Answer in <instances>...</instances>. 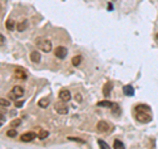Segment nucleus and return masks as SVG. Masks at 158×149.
Masks as SVG:
<instances>
[{"label":"nucleus","instance_id":"obj_1","mask_svg":"<svg viewBox=\"0 0 158 149\" xmlns=\"http://www.w3.org/2000/svg\"><path fill=\"white\" fill-rule=\"evenodd\" d=\"M136 119L140 123H149L152 121L150 115V108L145 104H138L136 107Z\"/></svg>","mask_w":158,"mask_h":149},{"label":"nucleus","instance_id":"obj_2","mask_svg":"<svg viewBox=\"0 0 158 149\" xmlns=\"http://www.w3.org/2000/svg\"><path fill=\"white\" fill-rule=\"evenodd\" d=\"M54 110H56V112H58L59 115H66V113H69V107L65 104V102L57 103L56 106H54Z\"/></svg>","mask_w":158,"mask_h":149},{"label":"nucleus","instance_id":"obj_3","mask_svg":"<svg viewBox=\"0 0 158 149\" xmlns=\"http://www.w3.org/2000/svg\"><path fill=\"white\" fill-rule=\"evenodd\" d=\"M38 46H40V49H41L42 52H45V53L52 52V49H53V45H52V42L49 41V40H44V41H40V42H38Z\"/></svg>","mask_w":158,"mask_h":149},{"label":"nucleus","instance_id":"obj_4","mask_svg":"<svg viewBox=\"0 0 158 149\" xmlns=\"http://www.w3.org/2000/svg\"><path fill=\"white\" fill-rule=\"evenodd\" d=\"M110 128H111V126L107 121H104V120H100L96 124V130H98V132H100V133L108 132V131H110Z\"/></svg>","mask_w":158,"mask_h":149},{"label":"nucleus","instance_id":"obj_5","mask_svg":"<svg viewBox=\"0 0 158 149\" xmlns=\"http://www.w3.org/2000/svg\"><path fill=\"white\" fill-rule=\"evenodd\" d=\"M54 54H56L57 58L63 59V58H66V56H67V49L65 46H58V48L54 49Z\"/></svg>","mask_w":158,"mask_h":149},{"label":"nucleus","instance_id":"obj_6","mask_svg":"<svg viewBox=\"0 0 158 149\" xmlns=\"http://www.w3.org/2000/svg\"><path fill=\"white\" fill-rule=\"evenodd\" d=\"M36 137H37V135L34 132H27V133H24V135H21L20 140L24 143H29V141H33Z\"/></svg>","mask_w":158,"mask_h":149},{"label":"nucleus","instance_id":"obj_7","mask_svg":"<svg viewBox=\"0 0 158 149\" xmlns=\"http://www.w3.org/2000/svg\"><path fill=\"white\" fill-rule=\"evenodd\" d=\"M59 99H61V102H69L71 99V92L69 90H61L59 91Z\"/></svg>","mask_w":158,"mask_h":149},{"label":"nucleus","instance_id":"obj_8","mask_svg":"<svg viewBox=\"0 0 158 149\" xmlns=\"http://www.w3.org/2000/svg\"><path fill=\"white\" fill-rule=\"evenodd\" d=\"M15 77L17 79H27L28 73L21 67H16V70H15Z\"/></svg>","mask_w":158,"mask_h":149},{"label":"nucleus","instance_id":"obj_9","mask_svg":"<svg viewBox=\"0 0 158 149\" xmlns=\"http://www.w3.org/2000/svg\"><path fill=\"white\" fill-rule=\"evenodd\" d=\"M11 92L15 95V98L19 99V98H21V96L24 95V88H23V87H20V86H15V87L12 88V91H11Z\"/></svg>","mask_w":158,"mask_h":149},{"label":"nucleus","instance_id":"obj_10","mask_svg":"<svg viewBox=\"0 0 158 149\" xmlns=\"http://www.w3.org/2000/svg\"><path fill=\"white\" fill-rule=\"evenodd\" d=\"M112 83L111 82H107L104 86H103V95H104L106 98L108 96H111V91H112Z\"/></svg>","mask_w":158,"mask_h":149},{"label":"nucleus","instance_id":"obj_11","mask_svg":"<svg viewBox=\"0 0 158 149\" xmlns=\"http://www.w3.org/2000/svg\"><path fill=\"white\" fill-rule=\"evenodd\" d=\"M27 28H28V20H23V21H19L17 25H16L17 32H24Z\"/></svg>","mask_w":158,"mask_h":149},{"label":"nucleus","instance_id":"obj_12","mask_svg":"<svg viewBox=\"0 0 158 149\" xmlns=\"http://www.w3.org/2000/svg\"><path fill=\"white\" fill-rule=\"evenodd\" d=\"M31 61L33 63H38L40 61H41V54H40L37 50H34L31 53Z\"/></svg>","mask_w":158,"mask_h":149},{"label":"nucleus","instance_id":"obj_13","mask_svg":"<svg viewBox=\"0 0 158 149\" xmlns=\"http://www.w3.org/2000/svg\"><path fill=\"white\" fill-rule=\"evenodd\" d=\"M49 104H50V98H48V96L41 98V99L38 100V106L41 107V108H46Z\"/></svg>","mask_w":158,"mask_h":149},{"label":"nucleus","instance_id":"obj_14","mask_svg":"<svg viewBox=\"0 0 158 149\" xmlns=\"http://www.w3.org/2000/svg\"><path fill=\"white\" fill-rule=\"evenodd\" d=\"M123 91H124L127 96H133V94H135V90H133V87L131 84H127V86L123 87Z\"/></svg>","mask_w":158,"mask_h":149},{"label":"nucleus","instance_id":"obj_15","mask_svg":"<svg viewBox=\"0 0 158 149\" xmlns=\"http://www.w3.org/2000/svg\"><path fill=\"white\" fill-rule=\"evenodd\" d=\"M16 25H17V24H15L13 20H7V23H6V28L8 29V31H13Z\"/></svg>","mask_w":158,"mask_h":149},{"label":"nucleus","instance_id":"obj_16","mask_svg":"<svg viewBox=\"0 0 158 149\" xmlns=\"http://www.w3.org/2000/svg\"><path fill=\"white\" fill-rule=\"evenodd\" d=\"M48 136H49V132L45 131V130H41V131L38 132V135H37V137L40 138V140H45Z\"/></svg>","mask_w":158,"mask_h":149},{"label":"nucleus","instance_id":"obj_17","mask_svg":"<svg viewBox=\"0 0 158 149\" xmlns=\"http://www.w3.org/2000/svg\"><path fill=\"white\" fill-rule=\"evenodd\" d=\"M82 62V57L81 56H75V57H73V59H71V63L74 66H79V63Z\"/></svg>","mask_w":158,"mask_h":149},{"label":"nucleus","instance_id":"obj_18","mask_svg":"<svg viewBox=\"0 0 158 149\" xmlns=\"http://www.w3.org/2000/svg\"><path fill=\"white\" fill-rule=\"evenodd\" d=\"M112 104L113 103L108 102V100H102V102H98L96 106H99V107H112Z\"/></svg>","mask_w":158,"mask_h":149},{"label":"nucleus","instance_id":"obj_19","mask_svg":"<svg viewBox=\"0 0 158 149\" xmlns=\"http://www.w3.org/2000/svg\"><path fill=\"white\" fill-rule=\"evenodd\" d=\"M98 144H99V147H100V149H111V147L108 145L104 140H98Z\"/></svg>","mask_w":158,"mask_h":149},{"label":"nucleus","instance_id":"obj_20","mask_svg":"<svg viewBox=\"0 0 158 149\" xmlns=\"http://www.w3.org/2000/svg\"><path fill=\"white\" fill-rule=\"evenodd\" d=\"M113 148L115 149H125L124 144H123L120 140H115V143H113Z\"/></svg>","mask_w":158,"mask_h":149},{"label":"nucleus","instance_id":"obj_21","mask_svg":"<svg viewBox=\"0 0 158 149\" xmlns=\"http://www.w3.org/2000/svg\"><path fill=\"white\" fill-rule=\"evenodd\" d=\"M7 136L8 137H16L17 136V131L15 130V128H12V130H9V131H7Z\"/></svg>","mask_w":158,"mask_h":149},{"label":"nucleus","instance_id":"obj_22","mask_svg":"<svg viewBox=\"0 0 158 149\" xmlns=\"http://www.w3.org/2000/svg\"><path fill=\"white\" fill-rule=\"evenodd\" d=\"M0 104H2V107H9V106H11L9 100H8V99H6V98H2V99H0Z\"/></svg>","mask_w":158,"mask_h":149},{"label":"nucleus","instance_id":"obj_23","mask_svg":"<svg viewBox=\"0 0 158 149\" xmlns=\"http://www.w3.org/2000/svg\"><path fill=\"white\" fill-rule=\"evenodd\" d=\"M20 124H21V120L20 119H16V120H13L12 123H11V127H13V128H16V127H19Z\"/></svg>","mask_w":158,"mask_h":149},{"label":"nucleus","instance_id":"obj_24","mask_svg":"<svg viewBox=\"0 0 158 149\" xmlns=\"http://www.w3.org/2000/svg\"><path fill=\"white\" fill-rule=\"evenodd\" d=\"M112 108H113V113H115V115H118V113H120V110H118V106L116 103L112 104Z\"/></svg>","mask_w":158,"mask_h":149},{"label":"nucleus","instance_id":"obj_25","mask_svg":"<svg viewBox=\"0 0 158 149\" xmlns=\"http://www.w3.org/2000/svg\"><path fill=\"white\" fill-rule=\"evenodd\" d=\"M69 140H71V141H78V143H82V144H85V140H82V138H78V137H73V136H70V137H67Z\"/></svg>","mask_w":158,"mask_h":149},{"label":"nucleus","instance_id":"obj_26","mask_svg":"<svg viewBox=\"0 0 158 149\" xmlns=\"http://www.w3.org/2000/svg\"><path fill=\"white\" fill-rule=\"evenodd\" d=\"M75 100H77L78 103H81V102L83 100V98H82V95H81L79 92H78V94H75Z\"/></svg>","mask_w":158,"mask_h":149},{"label":"nucleus","instance_id":"obj_27","mask_svg":"<svg viewBox=\"0 0 158 149\" xmlns=\"http://www.w3.org/2000/svg\"><path fill=\"white\" fill-rule=\"evenodd\" d=\"M23 104H24V102H17V103H16V107H17V108H21Z\"/></svg>","mask_w":158,"mask_h":149},{"label":"nucleus","instance_id":"obj_28","mask_svg":"<svg viewBox=\"0 0 158 149\" xmlns=\"http://www.w3.org/2000/svg\"><path fill=\"white\" fill-rule=\"evenodd\" d=\"M0 40H2V45H4V42H6V40H4V36L2 34V36H0Z\"/></svg>","mask_w":158,"mask_h":149},{"label":"nucleus","instance_id":"obj_29","mask_svg":"<svg viewBox=\"0 0 158 149\" xmlns=\"http://www.w3.org/2000/svg\"><path fill=\"white\" fill-rule=\"evenodd\" d=\"M157 38H158V33H157Z\"/></svg>","mask_w":158,"mask_h":149},{"label":"nucleus","instance_id":"obj_30","mask_svg":"<svg viewBox=\"0 0 158 149\" xmlns=\"http://www.w3.org/2000/svg\"><path fill=\"white\" fill-rule=\"evenodd\" d=\"M112 2H116V0H112Z\"/></svg>","mask_w":158,"mask_h":149}]
</instances>
